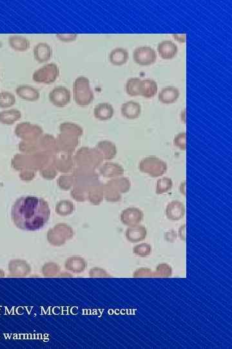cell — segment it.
<instances>
[{
  "label": "cell",
  "mask_w": 232,
  "mask_h": 349,
  "mask_svg": "<svg viewBox=\"0 0 232 349\" xmlns=\"http://www.w3.org/2000/svg\"><path fill=\"white\" fill-rule=\"evenodd\" d=\"M12 220L16 226L25 231H37L47 223L50 216L48 203L34 196L21 197L12 208Z\"/></svg>",
  "instance_id": "cell-1"
},
{
  "label": "cell",
  "mask_w": 232,
  "mask_h": 349,
  "mask_svg": "<svg viewBox=\"0 0 232 349\" xmlns=\"http://www.w3.org/2000/svg\"><path fill=\"white\" fill-rule=\"evenodd\" d=\"M74 98L78 105H89L94 100V94L90 88V80L85 76H80L73 84Z\"/></svg>",
  "instance_id": "cell-2"
},
{
  "label": "cell",
  "mask_w": 232,
  "mask_h": 349,
  "mask_svg": "<svg viewBox=\"0 0 232 349\" xmlns=\"http://www.w3.org/2000/svg\"><path fill=\"white\" fill-rule=\"evenodd\" d=\"M139 169L141 172L152 178H158L166 173L168 166L160 158L149 156L141 160L139 164Z\"/></svg>",
  "instance_id": "cell-3"
},
{
  "label": "cell",
  "mask_w": 232,
  "mask_h": 349,
  "mask_svg": "<svg viewBox=\"0 0 232 349\" xmlns=\"http://www.w3.org/2000/svg\"><path fill=\"white\" fill-rule=\"evenodd\" d=\"M60 68L54 63L45 65L33 73V79L39 84H51L60 75Z\"/></svg>",
  "instance_id": "cell-4"
},
{
  "label": "cell",
  "mask_w": 232,
  "mask_h": 349,
  "mask_svg": "<svg viewBox=\"0 0 232 349\" xmlns=\"http://www.w3.org/2000/svg\"><path fill=\"white\" fill-rule=\"evenodd\" d=\"M133 60L140 66H150L156 62V52L150 47H139L133 51Z\"/></svg>",
  "instance_id": "cell-5"
},
{
  "label": "cell",
  "mask_w": 232,
  "mask_h": 349,
  "mask_svg": "<svg viewBox=\"0 0 232 349\" xmlns=\"http://www.w3.org/2000/svg\"><path fill=\"white\" fill-rule=\"evenodd\" d=\"M70 91L64 86L56 87L49 93V100L51 103L58 107H64L67 105L70 101Z\"/></svg>",
  "instance_id": "cell-6"
},
{
  "label": "cell",
  "mask_w": 232,
  "mask_h": 349,
  "mask_svg": "<svg viewBox=\"0 0 232 349\" xmlns=\"http://www.w3.org/2000/svg\"><path fill=\"white\" fill-rule=\"evenodd\" d=\"M144 218V214L138 208H128L124 210L121 214V221L126 226L132 227L140 224Z\"/></svg>",
  "instance_id": "cell-7"
},
{
  "label": "cell",
  "mask_w": 232,
  "mask_h": 349,
  "mask_svg": "<svg viewBox=\"0 0 232 349\" xmlns=\"http://www.w3.org/2000/svg\"><path fill=\"white\" fill-rule=\"evenodd\" d=\"M165 213L169 220L177 221L182 220L185 216V206L180 201H172L167 204Z\"/></svg>",
  "instance_id": "cell-8"
},
{
  "label": "cell",
  "mask_w": 232,
  "mask_h": 349,
  "mask_svg": "<svg viewBox=\"0 0 232 349\" xmlns=\"http://www.w3.org/2000/svg\"><path fill=\"white\" fill-rule=\"evenodd\" d=\"M157 52L159 56L164 60H171L176 56L178 47L176 43L170 40H165L159 43Z\"/></svg>",
  "instance_id": "cell-9"
},
{
  "label": "cell",
  "mask_w": 232,
  "mask_h": 349,
  "mask_svg": "<svg viewBox=\"0 0 232 349\" xmlns=\"http://www.w3.org/2000/svg\"><path fill=\"white\" fill-rule=\"evenodd\" d=\"M126 238L131 243H137L143 241L147 236V230L144 226L138 225L132 226L127 228L125 233Z\"/></svg>",
  "instance_id": "cell-10"
},
{
  "label": "cell",
  "mask_w": 232,
  "mask_h": 349,
  "mask_svg": "<svg viewBox=\"0 0 232 349\" xmlns=\"http://www.w3.org/2000/svg\"><path fill=\"white\" fill-rule=\"evenodd\" d=\"M34 56L35 60L39 63H45L49 62L52 58V49L48 43L41 42L38 43L34 47Z\"/></svg>",
  "instance_id": "cell-11"
},
{
  "label": "cell",
  "mask_w": 232,
  "mask_h": 349,
  "mask_svg": "<svg viewBox=\"0 0 232 349\" xmlns=\"http://www.w3.org/2000/svg\"><path fill=\"white\" fill-rule=\"evenodd\" d=\"M121 111L122 115L127 119L135 120L141 115V106L138 102L131 100L122 105Z\"/></svg>",
  "instance_id": "cell-12"
},
{
  "label": "cell",
  "mask_w": 232,
  "mask_h": 349,
  "mask_svg": "<svg viewBox=\"0 0 232 349\" xmlns=\"http://www.w3.org/2000/svg\"><path fill=\"white\" fill-rule=\"evenodd\" d=\"M180 90L176 87L168 86L163 88L158 95V99L162 104H174L180 97Z\"/></svg>",
  "instance_id": "cell-13"
},
{
  "label": "cell",
  "mask_w": 232,
  "mask_h": 349,
  "mask_svg": "<svg viewBox=\"0 0 232 349\" xmlns=\"http://www.w3.org/2000/svg\"><path fill=\"white\" fill-rule=\"evenodd\" d=\"M16 92L19 97L28 101H36L40 96L39 91L29 85H21L17 87Z\"/></svg>",
  "instance_id": "cell-14"
},
{
  "label": "cell",
  "mask_w": 232,
  "mask_h": 349,
  "mask_svg": "<svg viewBox=\"0 0 232 349\" xmlns=\"http://www.w3.org/2000/svg\"><path fill=\"white\" fill-rule=\"evenodd\" d=\"M9 44L12 49L17 52H25L30 49L31 42L29 39L19 35L9 37Z\"/></svg>",
  "instance_id": "cell-15"
},
{
  "label": "cell",
  "mask_w": 232,
  "mask_h": 349,
  "mask_svg": "<svg viewBox=\"0 0 232 349\" xmlns=\"http://www.w3.org/2000/svg\"><path fill=\"white\" fill-rule=\"evenodd\" d=\"M129 56V53L127 49L118 47L111 51L109 55V60L114 66H121L127 62Z\"/></svg>",
  "instance_id": "cell-16"
},
{
  "label": "cell",
  "mask_w": 232,
  "mask_h": 349,
  "mask_svg": "<svg viewBox=\"0 0 232 349\" xmlns=\"http://www.w3.org/2000/svg\"><path fill=\"white\" fill-rule=\"evenodd\" d=\"M94 116L99 120L111 119L115 114L113 106L109 103H100L96 106L94 111Z\"/></svg>",
  "instance_id": "cell-17"
},
{
  "label": "cell",
  "mask_w": 232,
  "mask_h": 349,
  "mask_svg": "<svg viewBox=\"0 0 232 349\" xmlns=\"http://www.w3.org/2000/svg\"><path fill=\"white\" fill-rule=\"evenodd\" d=\"M142 80L140 78H130L126 84V92L131 96L141 95L142 92Z\"/></svg>",
  "instance_id": "cell-18"
},
{
  "label": "cell",
  "mask_w": 232,
  "mask_h": 349,
  "mask_svg": "<svg viewBox=\"0 0 232 349\" xmlns=\"http://www.w3.org/2000/svg\"><path fill=\"white\" fill-rule=\"evenodd\" d=\"M142 92L141 96L147 98L154 97L158 91L157 82L152 79H145L142 80Z\"/></svg>",
  "instance_id": "cell-19"
},
{
  "label": "cell",
  "mask_w": 232,
  "mask_h": 349,
  "mask_svg": "<svg viewBox=\"0 0 232 349\" xmlns=\"http://www.w3.org/2000/svg\"><path fill=\"white\" fill-rule=\"evenodd\" d=\"M66 269L75 272H82L85 270L86 263L81 257H73L68 259L66 263Z\"/></svg>",
  "instance_id": "cell-20"
},
{
  "label": "cell",
  "mask_w": 232,
  "mask_h": 349,
  "mask_svg": "<svg viewBox=\"0 0 232 349\" xmlns=\"http://www.w3.org/2000/svg\"><path fill=\"white\" fill-rule=\"evenodd\" d=\"M98 149L103 153L107 159H111L115 157L116 153V148L115 145L111 142L103 141L98 144L97 146Z\"/></svg>",
  "instance_id": "cell-21"
},
{
  "label": "cell",
  "mask_w": 232,
  "mask_h": 349,
  "mask_svg": "<svg viewBox=\"0 0 232 349\" xmlns=\"http://www.w3.org/2000/svg\"><path fill=\"white\" fill-rule=\"evenodd\" d=\"M173 182L169 177H163L157 181L155 193L157 195L166 194L172 190Z\"/></svg>",
  "instance_id": "cell-22"
},
{
  "label": "cell",
  "mask_w": 232,
  "mask_h": 349,
  "mask_svg": "<svg viewBox=\"0 0 232 349\" xmlns=\"http://www.w3.org/2000/svg\"><path fill=\"white\" fill-rule=\"evenodd\" d=\"M152 252V246L148 243L137 244L133 248V253L139 257H147L150 256Z\"/></svg>",
  "instance_id": "cell-23"
},
{
  "label": "cell",
  "mask_w": 232,
  "mask_h": 349,
  "mask_svg": "<svg viewBox=\"0 0 232 349\" xmlns=\"http://www.w3.org/2000/svg\"><path fill=\"white\" fill-rule=\"evenodd\" d=\"M124 172L123 169L120 165L112 164L106 165L103 168V174L107 177L118 176Z\"/></svg>",
  "instance_id": "cell-24"
},
{
  "label": "cell",
  "mask_w": 232,
  "mask_h": 349,
  "mask_svg": "<svg viewBox=\"0 0 232 349\" xmlns=\"http://www.w3.org/2000/svg\"><path fill=\"white\" fill-rule=\"evenodd\" d=\"M16 98L15 95L9 92H0V107H10L15 104Z\"/></svg>",
  "instance_id": "cell-25"
},
{
  "label": "cell",
  "mask_w": 232,
  "mask_h": 349,
  "mask_svg": "<svg viewBox=\"0 0 232 349\" xmlns=\"http://www.w3.org/2000/svg\"><path fill=\"white\" fill-rule=\"evenodd\" d=\"M172 274V269L166 263L159 264L154 272V277H170Z\"/></svg>",
  "instance_id": "cell-26"
},
{
  "label": "cell",
  "mask_w": 232,
  "mask_h": 349,
  "mask_svg": "<svg viewBox=\"0 0 232 349\" xmlns=\"http://www.w3.org/2000/svg\"><path fill=\"white\" fill-rule=\"evenodd\" d=\"M20 117V113L17 110L3 112L0 115V120L4 123H13Z\"/></svg>",
  "instance_id": "cell-27"
},
{
  "label": "cell",
  "mask_w": 232,
  "mask_h": 349,
  "mask_svg": "<svg viewBox=\"0 0 232 349\" xmlns=\"http://www.w3.org/2000/svg\"><path fill=\"white\" fill-rule=\"evenodd\" d=\"M174 145L182 151L186 149V133L185 132L178 133L174 139Z\"/></svg>",
  "instance_id": "cell-28"
},
{
  "label": "cell",
  "mask_w": 232,
  "mask_h": 349,
  "mask_svg": "<svg viewBox=\"0 0 232 349\" xmlns=\"http://www.w3.org/2000/svg\"><path fill=\"white\" fill-rule=\"evenodd\" d=\"M115 184L117 187V188L119 189L120 192L122 193L129 192L131 188V181L127 178L118 179L116 181Z\"/></svg>",
  "instance_id": "cell-29"
},
{
  "label": "cell",
  "mask_w": 232,
  "mask_h": 349,
  "mask_svg": "<svg viewBox=\"0 0 232 349\" xmlns=\"http://www.w3.org/2000/svg\"><path fill=\"white\" fill-rule=\"evenodd\" d=\"M133 277H154V272H153L150 269H147V268H141V269H137L133 272Z\"/></svg>",
  "instance_id": "cell-30"
},
{
  "label": "cell",
  "mask_w": 232,
  "mask_h": 349,
  "mask_svg": "<svg viewBox=\"0 0 232 349\" xmlns=\"http://www.w3.org/2000/svg\"><path fill=\"white\" fill-rule=\"evenodd\" d=\"M56 38L60 39L61 41L65 43L72 42L78 38V35L76 34H58L56 35Z\"/></svg>",
  "instance_id": "cell-31"
},
{
  "label": "cell",
  "mask_w": 232,
  "mask_h": 349,
  "mask_svg": "<svg viewBox=\"0 0 232 349\" xmlns=\"http://www.w3.org/2000/svg\"><path fill=\"white\" fill-rule=\"evenodd\" d=\"M90 276H94V277H96V276H98V277H100V276L108 277V276H109L107 274V272L100 269H92L90 272Z\"/></svg>",
  "instance_id": "cell-32"
},
{
  "label": "cell",
  "mask_w": 232,
  "mask_h": 349,
  "mask_svg": "<svg viewBox=\"0 0 232 349\" xmlns=\"http://www.w3.org/2000/svg\"><path fill=\"white\" fill-rule=\"evenodd\" d=\"M186 225L185 224H183V225H182L180 228V229H179L178 234L179 237H180V238L182 240H186Z\"/></svg>",
  "instance_id": "cell-33"
},
{
  "label": "cell",
  "mask_w": 232,
  "mask_h": 349,
  "mask_svg": "<svg viewBox=\"0 0 232 349\" xmlns=\"http://www.w3.org/2000/svg\"><path fill=\"white\" fill-rule=\"evenodd\" d=\"M180 192L181 194L185 196L186 195V182L185 181H182L180 185Z\"/></svg>",
  "instance_id": "cell-34"
}]
</instances>
